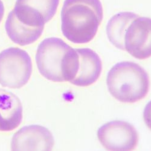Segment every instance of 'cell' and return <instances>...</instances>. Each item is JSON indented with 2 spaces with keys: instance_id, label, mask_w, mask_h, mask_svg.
<instances>
[{
  "instance_id": "4",
  "label": "cell",
  "mask_w": 151,
  "mask_h": 151,
  "mask_svg": "<svg viewBox=\"0 0 151 151\" xmlns=\"http://www.w3.org/2000/svg\"><path fill=\"white\" fill-rule=\"evenodd\" d=\"M30 56L24 50L10 47L0 53V84L18 89L26 85L32 73Z\"/></svg>"
},
{
  "instance_id": "13",
  "label": "cell",
  "mask_w": 151,
  "mask_h": 151,
  "mask_svg": "<svg viewBox=\"0 0 151 151\" xmlns=\"http://www.w3.org/2000/svg\"><path fill=\"white\" fill-rule=\"evenodd\" d=\"M143 118L147 127L151 130V101L145 106L143 112Z\"/></svg>"
},
{
  "instance_id": "6",
  "label": "cell",
  "mask_w": 151,
  "mask_h": 151,
  "mask_svg": "<svg viewBox=\"0 0 151 151\" xmlns=\"http://www.w3.org/2000/svg\"><path fill=\"white\" fill-rule=\"evenodd\" d=\"M60 0H17L13 10L17 19L30 27L44 26L56 13Z\"/></svg>"
},
{
  "instance_id": "3",
  "label": "cell",
  "mask_w": 151,
  "mask_h": 151,
  "mask_svg": "<svg viewBox=\"0 0 151 151\" xmlns=\"http://www.w3.org/2000/svg\"><path fill=\"white\" fill-rule=\"evenodd\" d=\"M106 83L110 94L119 101L132 104L144 99L149 90L148 74L139 65L122 62L109 70Z\"/></svg>"
},
{
  "instance_id": "10",
  "label": "cell",
  "mask_w": 151,
  "mask_h": 151,
  "mask_svg": "<svg viewBox=\"0 0 151 151\" xmlns=\"http://www.w3.org/2000/svg\"><path fill=\"white\" fill-rule=\"evenodd\" d=\"M22 106L17 95L0 89V131L9 132L17 128L22 120Z\"/></svg>"
},
{
  "instance_id": "11",
  "label": "cell",
  "mask_w": 151,
  "mask_h": 151,
  "mask_svg": "<svg viewBox=\"0 0 151 151\" xmlns=\"http://www.w3.org/2000/svg\"><path fill=\"white\" fill-rule=\"evenodd\" d=\"M5 29L9 38L21 46L28 45L38 40L44 31V26L30 27L20 22L12 10L6 19Z\"/></svg>"
},
{
  "instance_id": "7",
  "label": "cell",
  "mask_w": 151,
  "mask_h": 151,
  "mask_svg": "<svg viewBox=\"0 0 151 151\" xmlns=\"http://www.w3.org/2000/svg\"><path fill=\"white\" fill-rule=\"evenodd\" d=\"M124 47L136 59L151 56V18L138 17L131 22L124 35Z\"/></svg>"
},
{
  "instance_id": "5",
  "label": "cell",
  "mask_w": 151,
  "mask_h": 151,
  "mask_svg": "<svg viewBox=\"0 0 151 151\" xmlns=\"http://www.w3.org/2000/svg\"><path fill=\"white\" fill-rule=\"evenodd\" d=\"M102 145L109 150H132L138 143V134L130 123L116 120L104 124L97 131Z\"/></svg>"
},
{
  "instance_id": "1",
  "label": "cell",
  "mask_w": 151,
  "mask_h": 151,
  "mask_svg": "<svg viewBox=\"0 0 151 151\" xmlns=\"http://www.w3.org/2000/svg\"><path fill=\"white\" fill-rule=\"evenodd\" d=\"M103 17L100 0H65L61 11L62 33L73 43H88L96 35Z\"/></svg>"
},
{
  "instance_id": "12",
  "label": "cell",
  "mask_w": 151,
  "mask_h": 151,
  "mask_svg": "<svg viewBox=\"0 0 151 151\" xmlns=\"http://www.w3.org/2000/svg\"><path fill=\"white\" fill-rule=\"evenodd\" d=\"M138 15L129 12H120L113 16L109 21L106 33L110 42L119 49L124 50V35L131 22L138 18Z\"/></svg>"
},
{
  "instance_id": "14",
  "label": "cell",
  "mask_w": 151,
  "mask_h": 151,
  "mask_svg": "<svg viewBox=\"0 0 151 151\" xmlns=\"http://www.w3.org/2000/svg\"><path fill=\"white\" fill-rule=\"evenodd\" d=\"M4 15V6L1 0H0V23L1 22Z\"/></svg>"
},
{
  "instance_id": "8",
  "label": "cell",
  "mask_w": 151,
  "mask_h": 151,
  "mask_svg": "<svg viewBox=\"0 0 151 151\" xmlns=\"http://www.w3.org/2000/svg\"><path fill=\"white\" fill-rule=\"evenodd\" d=\"M54 138L48 129L40 125H29L18 131L12 137V150H52Z\"/></svg>"
},
{
  "instance_id": "2",
  "label": "cell",
  "mask_w": 151,
  "mask_h": 151,
  "mask_svg": "<svg viewBox=\"0 0 151 151\" xmlns=\"http://www.w3.org/2000/svg\"><path fill=\"white\" fill-rule=\"evenodd\" d=\"M36 62L40 73L47 80L55 82H70L76 76L79 55L58 37H48L37 49Z\"/></svg>"
},
{
  "instance_id": "9",
  "label": "cell",
  "mask_w": 151,
  "mask_h": 151,
  "mask_svg": "<svg viewBox=\"0 0 151 151\" xmlns=\"http://www.w3.org/2000/svg\"><path fill=\"white\" fill-rule=\"evenodd\" d=\"M79 55V64L76 77L70 82L78 86H88L95 83L102 73V60L90 48H76Z\"/></svg>"
}]
</instances>
